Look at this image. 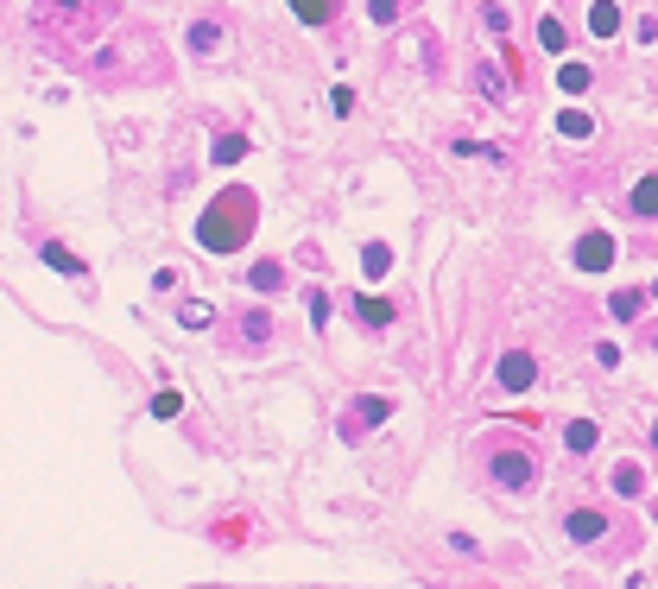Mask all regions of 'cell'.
<instances>
[{
    "instance_id": "obj_11",
    "label": "cell",
    "mask_w": 658,
    "mask_h": 589,
    "mask_svg": "<svg viewBox=\"0 0 658 589\" xmlns=\"http://www.w3.org/2000/svg\"><path fill=\"white\" fill-rule=\"evenodd\" d=\"M355 317L368 323V330H393V317H399V304H387V298H355Z\"/></svg>"
},
{
    "instance_id": "obj_1",
    "label": "cell",
    "mask_w": 658,
    "mask_h": 589,
    "mask_svg": "<svg viewBox=\"0 0 658 589\" xmlns=\"http://www.w3.org/2000/svg\"><path fill=\"white\" fill-rule=\"evenodd\" d=\"M254 228H260V197H254L248 184H228L216 203H203V216H197V248H209V254H241V248L254 241Z\"/></svg>"
},
{
    "instance_id": "obj_23",
    "label": "cell",
    "mask_w": 658,
    "mask_h": 589,
    "mask_svg": "<svg viewBox=\"0 0 658 589\" xmlns=\"http://www.w3.org/2000/svg\"><path fill=\"white\" fill-rule=\"evenodd\" d=\"M368 13H374V25H393L399 13H411V0H368Z\"/></svg>"
},
{
    "instance_id": "obj_2",
    "label": "cell",
    "mask_w": 658,
    "mask_h": 589,
    "mask_svg": "<svg viewBox=\"0 0 658 589\" xmlns=\"http://www.w3.org/2000/svg\"><path fill=\"white\" fill-rule=\"evenodd\" d=\"M115 19V0H51L45 13H38V32H51L64 51L57 57H76V45L89 38V32H102Z\"/></svg>"
},
{
    "instance_id": "obj_22",
    "label": "cell",
    "mask_w": 658,
    "mask_h": 589,
    "mask_svg": "<svg viewBox=\"0 0 658 589\" xmlns=\"http://www.w3.org/2000/svg\"><path fill=\"white\" fill-rule=\"evenodd\" d=\"M538 45H544V51H551V57H557V51H563V45H570V32H563V25H557V19H551V13H544V19H538Z\"/></svg>"
},
{
    "instance_id": "obj_29",
    "label": "cell",
    "mask_w": 658,
    "mask_h": 589,
    "mask_svg": "<svg viewBox=\"0 0 658 589\" xmlns=\"http://www.w3.org/2000/svg\"><path fill=\"white\" fill-rule=\"evenodd\" d=\"M152 412H158V419H177V412H184V400H177V393H158V400H152Z\"/></svg>"
},
{
    "instance_id": "obj_14",
    "label": "cell",
    "mask_w": 658,
    "mask_h": 589,
    "mask_svg": "<svg viewBox=\"0 0 658 589\" xmlns=\"http://www.w3.org/2000/svg\"><path fill=\"white\" fill-rule=\"evenodd\" d=\"M248 286H254V292H278V286H285V267H278V260H254V267H248Z\"/></svg>"
},
{
    "instance_id": "obj_8",
    "label": "cell",
    "mask_w": 658,
    "mask_h": 589,
    "mask_svg": "<svg viewBox=\"0 0 658 589\" xmlns=\"http://www.w3.org/2000/svg\"><path fill=\"white\" fill-rule=\"evenodd\" d=\"M563 533H570V545H595V539H608V513H595V507H570Z\"/></svg>"
},
{
    "instance_id": "obj_9",
    "label": "cell",
    "mask_w": 658,
    "mask_h": 589,
    "mask_svg": "<svg viewBox=\"0 0 658 589\" xmlns=\"http://www.w3.org/2000/svg\"><path fill=\"white\" fill-rule=\"evenodd\" d=\"M298 25H336L342 19V0H285Z\"/></svg>"
},
{
    "instance_id": "obj_24",
    "label": "cell",
    "mask_w": 658,
    "mask_h": 589,
    "mask_svg": "<svg viewBox=\"0 0 658 589\" xmlns=\"http://www.w3.org/2000/svg\"><path fill=\"white\" fill-rule=\"evenodd\" d=\"M640 304H646L640 292H614V298H608V310H614L621 323H633V317H640Z\"/></svg>"
},
{
    "instance_id": "obj_18",
    "label": "cell",
    "mask_w": 658,
    "mask_h": 589,
    "mask_svg": "<svg viewBox=\"0 0 658 589\" xmlns=\"http://www.w3.org/2000/svg\"><path fill=\"white\" fill-rule=\"evenodd\" d=\"M563 443H570V450H576V456H589V450H595V443H602V425H589V419H576V425H570V432H563Z\"/></svg>"
},
{
    "instance_id": "obj_16",
    "label": "cell",
    "mask_w": 658,
    "mask_h": 589,
    "mask_svg": "<svg viewBox=\"0 0 658 589\" xmlns=\"http://www.w3.org/2000/svg\"><path fill=\"white\" fill-rule=\"evenodd\" d=\"M361 267H368V279H387V273H393V248H387V241H368V248H361Z\"/></svg>"
},
{
    "instance_id": "obj_17",
    "label": "cell",
    "mask_w": 658,
    "mask_h": 589,
    "mask_svg": "<svg viewBox=\"0 0 658 589\" xmlns=\"http://www.w3.org/2000/svg\"><path fill=\"white\" fill-rule=\"evenodd\" d=\"M248 134H222V140H216V152H209V158H216V165H241V158H248Z\"/></svg>"
},
{
    "instance_id": "obj_7",
    "label": "cell",
    "mask_w": 658,
    "mask_h": 589,
    "mask_svg": "<svg viewBox=\"0 0 658 589\" xmlns=\"http://www.w3.org/2000/svg\"><path fill=\"white\" fill-rule=\"evenodd\" d=\"M576 267H582V273H602V267H614V235L589 228V235L576 241Z\"/></svg>"
},
{
    "instance_id": "obj_3",
    "label": "cell",
    "mask_w": 658,
    "mask_h": 589,
    "mask_svg": "<svg viewBox=\"0 0 658 589\" xmlns=\"http://www.w3.org/2000/svg\"><path fill=\"white\" fill-rule=\"evenodd\" d=\"M488 482H494L501 494H531V488H538V450L520 443V438L488 443Z\"/></svg>"
},
{
    "instance_id": "obj_21",
    "label": "cell",
    "mask_w": 658,
    "mask_h": 589,
    "mask_svg": "<svg viewBox=\"0 0 658 589\" xmlns=\"http://www.w3.org/2000/svg\"><path fill=\"white\" fill-rule=\"evenodd\" d=\"M614 494H627V501L646 494V469H640V462H621V469H614Z\"/></svg>"
},
{
    "instance_id": "obj_20",
    "label": "cell",
    "mask_w": 658,
    "mask_h": 589,
    "mask_svg": "<svg viewBox=\"0 0 658 589\" xmlns=\"http://www.w3.org/2000/svg\"><path fill=\"white\" fill-rule=\"evenodd\" d=\"M557 134H563V140H589V134H595V121H589L582 108H563V115H557Z\"/></svg>"
},
{
    "instance_id": "obj_13",
    "label": "cell",
    "mask_w": 658,
    "mask_h": 589,
    "mask_svg": "<svg viewBox=\"0 0 658 589\" xmlns=\"http://www.w3.org/2000/svg\"><path fill=\"white\" fill-rule=\"evenodd\" d=\"M589 32H595V38H614V32H621V6H614V0H595V6H589Z\"/></svg>"
},
{
    "instance_id": "obj_15",
    "label": "cell",
    "mask_w": 658,
    "mask_h": 589,
    "mask_svg": "<svg viewBox=\"0 0 658 589\" xmlns=\"http://www.w3.org/2000/svg\"><path fill=\"white\" fill-rule=\"evenodd\" d=\"M38 254H45V267H57V273H70V279H83V260H76V254H70L64 241H45Z\"/></svg>"
},
{
    "instance_id": "obj_5",
    "label": "cell",
    "mask_w": 658,
    "mask_h": 589,
    "mask_svg": "<svg viewBox=\"0 0 658 589\" xmlns=\"http://www.w3.org/2000/svg\"><path fill=\"white\" fill-rule=\"evenodd\" d=\"M184 45H190L197 57H222V51H228V19H222V13H203V19H190Z\"/></svg>"
},
{
    "instance_id": "obj_28",
    "label": "cell",
    "mask_w": 658,
    "mask_h": 589,
    "mask_svg": "<svg viewBox=\"0 0 658 589\" xmlns=\"http://www.w3.org/2000/svg\"><path fill=\"white\" fill-rule=\"evenodd\" d=\"M177 317H184V323H190V330H197V323H209V317H216V310H209V304H197V298H190V304H184V310H177Z\"/></svg>"
},
{
    "instance_id": "obj_12",
    "label": "cell",
    "mask_w": 658,
    "mask_h": 589,
    "mask_svg": "<svg viewBox=\"0 0 658 589\" xmlns=\"http://www.w3.org/2000/svg\"><path fill=\"white\" fill-rule=\"evenodd\" d=\"M507 89H513V83H507L494 64H475V96H481V102H494V108H501V102H507Z\"/></svg>"
},
{
    "instance_id": "obj_4",
    "label": "cell",
    "mask_w": 658,
    "mask_h": 589,
    "mask_svg": "<svg viewBox=\"0 0 658 589\" xmlns=\"http://www.w3.org/2000/svg\"><path fill=\"white\" fill-rule=\"evenodd\" d=\"M387 419H393V400H387V393H361V400L342 412V438H368V432L387 425Z\"/></svg>"
},
{
    "instance_id": "obj_31",
    "label": "cell",
    "mask_w": 658,
    "mask_h": 589,
    "mask_svg": "<svg viewBox=\"0 0 658 589\" xmlns=\"http://www.w3.org/2000/svg\"><path fill=\"white\" fill-rule=\"evenodd\" d=\"M653 450H658V425H653Z\"/></svg>"
},
{
    "instance_id": "obj_10",
    "label": "cell",
    "mask_w": 658,
    "mask_h": 589,
    "mask_svg": "<svg viewBox=\"0 0 658 589\" xmlns=\"http://www.w3.org/2000/svg\"><path fill=\"white\" fill-rule=\"evenodd\" d=\"M266 336H272V317H266V310H241V317H235V342H241V349H266Z\"/></svg>"
},
{
    "instance_id": "obj_26",
    "label": "cell",
    "mask_w": 658,
    "mask_h": 589,
    "mask_svg": "<svg viewBox=\"0 0 658 589\" xmlns=\"http://www.w3.org/2000/svg\"><path fill=\"white\" fill-rule=\"evenodd\" d=\"M557 83H563L570 96H582V89H589V70H582V64H563V70H557Z\"/></svg>"
},
{
    "instance_id": "obj_25",
    "label": "cell",
    "mask_w": 658,
    "mask_h": 589,
    "mask_svg": "<svg viewBox=\"0 0 658 589\" xmlns=\"http://www.w3.org/2000/svg\"><path fill=\"white\" fill-rule=\"evenodd\" d=\"M481 25H488V32H501V38H507V25H513V13H507V6H494V0H488V6H481Z\"/></svg>"
},
{
    "instance_id": "obj_30",
    "label": "cell",
    "mask_w": 658,
    "mask_h": 589,
    "mask_svg": "<svg viewBox=\"0 0 658 589\" xmlns=\"http://www.w3.org/2000/svg\"><path fill=\"white\" fill-rule=\"evenodd\" d=\"M633 38H640V45H658V19H653V13H646V19L633 25Z\"/></svg>"
},
{
    "instance_id": "obj_19",
    "label": "cell",
    "mask_w": 658,
    "mask_h": 589,
    "mask_svg": "<svg viewBox=\"0 0 658 589\" xmlns=\"http://www.w3.org/2000/svg\"><path fill=\"white\" fill-rule=\"evenodd\" d=\"M627 209H633V216H658V178H640V184H633Z\"/></svg>"
},
{
    "instance_id": "obj_27",
    "label": "cell",
    "mask_w": 658,
    "mask_h": 589,
    "mask_svg": "<svg viewBox=\"0 0 658 589\" xmlns=\"http://www.w3.org/2000/svg\"><path fill=\"white\" fill-rule=\"evenodd\" d=\"M304 304H310V323L323 330V323H329V298H323V292H304Z\"/></svg>"
},
{
    "instance_id": "obj_6",
    "label": "cell",
    "mask_w": 658,
    "mask_h": 589,
    "mask_svg": "<svg viewBox=\"0 0 658 589\" xmlns=\"http://www.w3.org/2000/svg\"><path fill=\"white\" fill-rule=\"evenodd\" d=\"M531 381H538V361H531L526 349H513V355L494 361V387H501V393H526Z\"/></svg>"
}]
</instances>
